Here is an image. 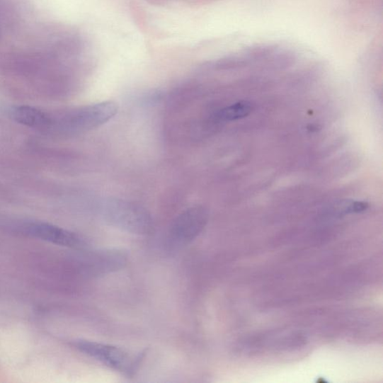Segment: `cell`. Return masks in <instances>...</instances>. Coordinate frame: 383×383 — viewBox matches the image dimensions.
<instances>
[{"instance_id":"cell-1","label":"cell","mask_w":383,"mask_h":383,"mask_svg":"<svg viewBox=\"0 0 383 383\" xmlns=\"http://www.w3.org/2000/svg\"><path fill=\"white\" fill-rule=\"evenodd\" d=\"M74 346L103 365L127 375L137 372L143 358L142 353L96 341L77 340Z\"/></svg>"},{"instance_id":"cell-2","label":"cell","mask_w":383,"mask_h":383,"mask_svg":"<svg viewBox=\"0 0 383 383\" xmlns=\"http://www.w3.org/2000/svg\"><path fill=\"white\" fill-rule=\"evenodd\" d=\"M101 215L112 227L128 233L147 234L152 229V219L147 211L127 202L108 201L103 205Z\"/></svg>"},{"instance_id":"cell-3","label":"cell","mask_w":383,"mask_h":383,"mask_svg":"<svg viewBox=\"0 0 383 383\" xmlns=\"http://www.w3.org/2000/svg\"><path fill=\"white\" fill-rule=\"evenodd\" d=\"M117 112L118 107L114 102L103 101L68 113L60 124L63 130L70 133H82L107 123Z\"/></svg>"},{"instance_id":"cell-4","label":"cell","mask_w":383,"mask_h":383,"mask_svg":"<svg viewBox=\"0 0 383 383\" xmlns=\"http://www.w3.org/2000/svg\"><path fill=\"white\" fill-rule=\"evenodd\" d=\"M207 215L201 207H194L180 215L171 224L168 240L175 246H186L193 241L205 227Z\"/></svg>"},{"instance_id":"cell-5","label":"cell","mask_w":383,"mask_h":383,"mask_svg":"<svg viewBox=\"0 0 383 383\" xmlns=\"http://www.w3.org/2000/svg\"><path fill=\"white\" fill-rule=\"evenodd\" d=\"M25 231L37 239L61 246L75 248L83 243L80 236L76 233L49 223H30L25 227Z\"/></svg>"},{"instance_id":"cell-6","label":"cell","mask_w":383,"mask_h":383,"mask_svg":"<svg viewBox=\"0 0 383 383\" xmlns=\"http://www.w3.org/2000/svg\"><path fill=\"white\" fill-rule=\"evenodd\" d=\"M12 118L23 125L37 128H47L52 125L51 118L48 115L41 110L30 107V105H21L12 110Z\"/></svg>"},{"instance_id":"cell-7","label":"cell","mask_w":383,"mask_h":383,"mask_svg":"<svg viewBox=\"0 0 383 383\" xmlns=\"http://www.w3.org/2000/svg\"><path fill=\"white\" fill-rule=\"evenodd\" d=\"M252 105L250 103L241 101L222 110L218 117L219 120L226 122L239 120L248 116L252 112Z\"/></svg>"}]
</instances>
